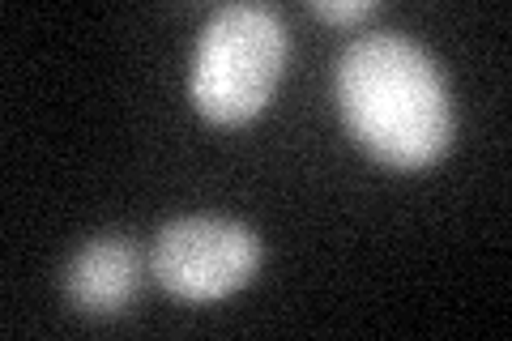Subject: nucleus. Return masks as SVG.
<instances>
[{
    "instance_id": "1",
    "label": "nucleus",
    "mask_w": 512,
    "mask_h": 341,
    "mask_svg": "<svg viewBox=\"0 0 512 341\" xmlns=\"http://www.w3.org/2000/svg\"><path fill=\"white\" fill-rule=\"evenodd\" d=\"M338 103L363 150L402 171L431 167L453 137V107L436 60L393 30H372L346 47Z\"/></svg>"
},
{
    "instance_id": "2",
    "label": "nucleus",
    "mask_w": 512,
    "mask_h": 341,
    "mask_svg": "<svg viewBox=\"0 0 512 341\" xmlns=\"http://www.w3.org/2000/svg\"><path fill=\"white\" fill-rule=\"evenodd\" d=\"M286 60L282 18L265 5H227L201 30L192 103L218 124H244L269 103Z\"/></svg>"
},
{
    "instance_id": "3",
    "label": "nucleus",
    "mask_w": 512,
    "mask_h": 341,
    "mask_svg": "<svg viewBox=\"0 0 512 341\" xmlns=\"http://www.w3.org/2000/svg\"><path fill=\"white\" fill-rule=\"evenodd\" d=\"M154 278L188 303L227 299L261 265V239L231 218H180L154 239Z\"/></svg>"
},
{
    "instance_id": "4",
    "label": "nucleus",
    "mask_w": 512,
    "mask_h": 341,
    "mask_svg": "<svg viewBox=\"0 0 512 341\" xmlns=\"http://www.w3.org/2000/svg\"><path fill=\"white\" fill-rule=\"evenodd\" d=\"M137 248L128 239H94L82 252L73 256L69 273H64V286H69L73 307H82L86 316H116L124 312L137 295Z\"/></svg>"
},
{
    "instance_id": "5",
    "label": "nucleus",
    "mask_w": 512,
    "mask_h": 341,
    "mask_svg": "<svg viewBox=\"0 0 512 341\" xmlns=\"http://www.w3.org/2000/svg\"><path fill=\"white\" fill-rule=\"evenodd\" d=\"M372 9H376L372 0H312V13H320L329 22H359Z\"/></svg>"
}]
</instances>
